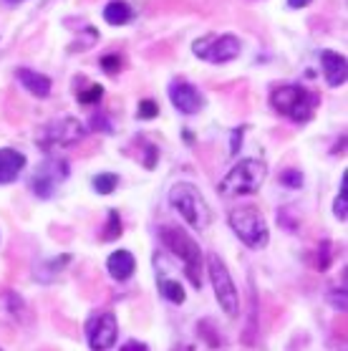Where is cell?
Listing matches in <instances>:
<instances>
[{"instance_id": "6da1fadb", "label": "cell", "mask_w": 348, "mask_h": 351, "mask_svg": "<svg viewBox=\"0 0 348 351\" xmlns=\"http://www.w3.org/2000/svg\"><path fill=\"white\" fill-rule=\"evenodd\" d=\"M159 238H162V243L184 263V273H187V278L192 280V286L202 288V268H205V261H202V253H199L197 243H195L182 228H174V225H164V228L159 230Z\"/></svg>"}, {"instance_id": "7a4b0ae2", "label": "cell", "mask_w": 348, "mask_h": 351, "mask_svg": "<svg viewBox=\"0 0 348 351\" xmlns=\"http://www.w3.org/2000/svg\"><path fill=\"white\" fill-rule=\"evenodd\" d=\"M169 205H172L182 220L187 225H192L195 230H205L212 215H210V208H207L205 197L199 195V190L190 182H177L169 190Z\"/></svg>"}, {"instance_id": "3957f363", "label": "cell", "mask_w": 348, "mask_h": 351, "mask_svg": "<svg viewBox=\"0 0 348 351\" xmlns=\"http://www.w3.org/2000/svg\"><path fill=\"white\" fill-rule=\"evenodd\" d=\"M229 228L235 230L243 243L247 247H265L268 245V223L265 217L260 215V210L253 208V205H238V208L229 210Z\"/></svg>"}, {"instance_id": "277c9868", "label": "cell", "mask_w": 348, "mask_h": 351, "mask_svg": "<svg viewBox=\"0 0 348 351\" xmlns=\"http://www.w3.org/2000/svg\"><path fill=\"white\" fill-rule=\"evenodd\" d=\"M265 175H268V167L260 160H243L225 175L220 192L222 195H229V197L255 195V192L260 190V184L265 182Z\"/></svg>"}, {"instance_id": "5b68a950", "label": "cell", "mask_w": 348, "mask_h": 351, "mask_svg": "<svg viewBox=\"0 0 348 351\" xmlns=\"http://www.w3.org/2000/svg\"><path fill=\"white\" fill-rule=\"evenodd\" d=\"M270 101L277 112L295 121H308L313 117V109H316V96L310 94L308 88L293 86V84L277 86L270 96Z\"/></svg>"}, {"instance_id": "8992f818", "label": "cell", "mask_w": 348, "mask_h": 351, "mask_svg": "<svg viewBox=\"0 0 348 351\" xmlns=\"http://www.w3.org/2000/svg\"><path fill=\"white\" fill-rule=\"evenodd\" d=\"M207 271H210V280H212L214 286V295H217V301H220L222 311L227 313V316H238L240 313V293L238 288H235V280L229 276V271L225 268L220 256H210L207 261Z\"/></svg>"}, {"instance_id": "52a82bcc", "label": "cell", "mask_w": 348, "mask_h": 351, "mask_svg": "<svg viewBox=\"0 0 348 351\" xmlns=\"http://www.w3.org/2000/svg\"><path fill=\"white\" fill-rule=\"evenodd\" d=\"M195 56L205 58L210 64H227L232 58L240 56V38L238 36H210V38H199L195 46Z\"/></svg>"}, {"instance_id": "ba28073f", "label": "cell", "mask_w": 348, "mask_h": 351, "mask_svg": "<svg viewBox=\"0 0 348 351\" xmlns=\"http://www.w3.org/2000/svg\"><path fill=\"white\" fill-rule=\"evenodd\" d=\"M86 134V129L81 124L79 119H58V121H51L43 127V132L38 134V144L43 149H51V147H71V144L81 142Z\"/></svg>"}, {"instance_id": "9c48e42d", "label": "cell", "mask_w": 348, "mask_h": 351, "mask_svg": "<svg viewBox=\"0 0 348 351\" xmlns=\"http://www.w3.org/2000/svg\"><path fill=\"white\" fill-rule=\"evenodd\" d=\"M69 177V165L61 160H48L43 162L31 177V190L38 195V197L48 199L55 192V187L64 182Z\"/></svg>"}, {"instance_id": "30bf717a", "label": "cell", "mask_w": 348, "mask_h": 351, "mask_svg": "<svg viewBox=\"0 0 348 351\" xmlns=\"http://www.w3.org/2000/svg\"><path fill=\"white\" fill-rule=\"evenodd\" d=\"M116 336H119V326L114 313H99L94 319H88L86 339L91 351H109L116 343Z\"/></svg>"}, {"instance_id": "8fae6325", "label": "cell", "mask_w": 348, "mask_h": 351, "mask_svg": "<svg viewBox=\"0 0 348 351\" xmlns=\"http://www.w3.org/2000/svg\"><path fill=\"white\" fill-rule=\"evenodd\" d=\"M169 99H172V104L182 114H197L202 109V104H205V99L197 91V86H192L187 81L169 84Z\"/></svg>"}, {"instance_id": "7c38bea8", "label": "cell", "mask_w": 348, "mask_h": 351, "mask_svg": "<svg viewBox=\"0 0 348 351\" xmlns=\"http://www.w3.org/2000/svg\"><path fill=\"white\" fill-rule=\"evenodd\" d=\"M321 64H323L325 81H328L331 86H343V84H346L348 66H346V58L340 56V53H336V51H323V53H321Z\"/></svg>"}, {"instance_id": "4fadbf2b", "label": "cell", "mask_w": 348, "mask_h": 351, "mask_svg": "<svg viewBox=\"0 0 348 351\" xmlns=\"http://www.w3.org/2000/svg\"><path fill=\"white\" fill-rule=\"evenodd\" d=\"M25 167V157L18 149H0V184L18 180Z\"/></svg>"}, {"instance_id": "5bb4252c", "label": "cell", "mask_w": 348, "mask_h": 351, "mask_svg": "<svg viewBox=\"0 0 348 351\" xmlns=\"http://www.w3.org/2000/svg\"><path fill=\"white\" fill-rule=\"evenodd\" d=\"M106 268H109V276L116 280H127L136 268V261L129 250H116L111 253L109 261H106Z\"/></svg>"}, {"instance_id": "9a60e30c", "label": "cell", "mask_w": 348, "mask_h": 351, "mask_svg": "<svg viewBox=\"0 0 348 351\" xmlns=\"http://www.w3.org/2000/svg\"><path fill=\"white\" fill-rule=\"evenodd\" d=\"M18 79H21V84H23L33 96H38V99L51 94V79L43 76V73H36V71H31V69H21V71H18Z\"/></svg>"}, {"instance_id": "2e32d148", "label": "cell", "mask_w": 348, "mask_h": 351, "mask_svg": "<svg viewBox=\"0 0 348 351\" xmlns=\"http://www.w3.org/2000/svg\"><path fill=\"white\" fill-rule=\"evenodd\" d=\"M132 18V10L124 0H111L109 5L103 8V21L111 25H124Z\"/></svg>"}, {"instance_id": "e0dca14e", "label": "cell", "mask_w": 348, "mask_h": 351, "mask_svg": "<svg viewBox=\"0 0 348 351\" xmlns=\"http://www.w3.org/2000/svg\"><path fill=\"white\" fill-rule=\"evenodd\" d=\"M159 293L164 295L169 304H184V288L177 283V280L169 278H159Z\"/></svg>"}, {"instance_id": "ac0fdd59", "label": "cell", "mask_w": 348, "mask_h": 351, "mask_svg": "<svg viewBox=\"0 0 348 351\" xmlns=\"http://www.w3.org/2000/svg\"><path fill=\"white\" fill-rule=\"evenodd\" d=\"M116 184H119V177L114 175V172H101V175L94 177V190L99 195H111V192L116 190Z\"/></svg>"}, {"instance_id": "d6986e66", "label": "cell", "mask_w": 348, "mask_h": 351, "mask_svg": "<svg viewBox=\"0 0 348 351\" xmlns=\"http://www.w3.org/2000/svg\"><path fill=\"white\" fill-rule=\"evenodd\" d=\"M101 96H103V88L99 84H88L86 88H79V104L94 106L101 101Z\"/></svg>"}, {"instance_id": "ffe728a7", "label": "cell", "mask_w": 348, "mask_h": 351, "mask_svg": "<svg viewBox=\"0 0 348 351\" xmlns=\"http://www.w3.org/2000/svg\"><path fill=\"white\" fill-rule=\"evenodd\" d=\"M119 235H121L119 213H116V210H111V213H109V220H106V228H103V240H116Z\"/></svg>"}, {"instance_id": "44dd1931", "label": "cell", "mask_w": 348, "mask_h": 351, "mask_svg": "<svg viewBox=\"0 0 348 351\" xmlns=\"http://www.w3.org/2000/svg\"><path fill=\"white\" fill-rule=\"evenodd\" d=\"M280 182H283L285 187H293V190H298V187H303V175L298 172V169H283Z\"/></svg>"}, {"instance_id": "7402d4cb", "label": "cell", "mask_w": 348, "mask_h": 351, "mask_svg": "<svg viewBox=\"0 0 348 351\" xmlns=\"http://www.w3.org/2000/svg\"><path fill=\"white\" fill-rule=\"evenodd\" d=\"M333 213H336L338 220H346V180L340 182L338 197H336V202H333Z\"/></svg>"}, {"instance_id": "603a6c76", "label": "cell", "mask_w": 348, "mask_h": 351, "mask_svg": "<svg viewBox=\"0 0 348 351\" xmlns=\"http://www.w3.org/2000/svg\"><path fill=\"white\" fill-rule=\"evenodd\" d=\"M157 114H159L157 101H151V99H144L142 104H139V119H151V117H157Z\"/></svg>"}, {"instance_id": "cb8c5ba5", "label": "cell", "mask_w": 348, "mask_h": 351, "mask_svg": "<svg viewBox=\"0 0 348 351\" xmlns=\"http://www.w3.org/2000/svg\"><path fill=\"white\" fill-rule=\"evenodd\" d=\"M101 69L106 73H116L121 69V56H116V53H111V56H103L101 58Z\"/></svg>"}, {"instance_id": "d4e9b609", "label": "cell", "mask_w": 348, "mask_h": 351, "mask_svg": "<svg viewBox=\"0 0 348 351\" xmlns=\"http://www.w3.org/2000/svg\"><path fill=\"white\" fill-rule=\"evenodd\" d=\"M121 351H149V346L142 341H127L124 346H121Z\"/></svg>"}, {"instance_id": "484cf974", "label": "cell", "mask_w": 348, "mask_h": 351, "mask_svg": "<svg viewBox=\"0 0 348 351\" xmlns=\"http://www.w3.org/2000/svg\"><path fill=\"white\" fill-rule=\"evenodd\" d=\"M308 3L310 0H288V5H290V8H306Z\"/></svg>"}, {"instance_id": "4316f807", "label": "cell", "mask_w": 348, "mask_h": 351, "mask_svg": "<svg viewBox=\"0 0 348 351\" xmlns=\"http://www.w3.org/2000/svg\"><path fill=\"white\" fill-rule=\"evenodd\" d=\"M10 3H21V0H10Z\"/></svg>"}]
</instances>
